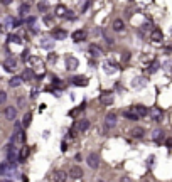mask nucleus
<instances>
[{"instance_id": "nucleus-40", "label": "nucleus", "mask_w": 172, "mask_h": 182, "mask_svg": "<svg viewBox=\"0 0 172 182\" xmlns=\"http://www.w3.org/2000/svg\"><path fill=\"white\" fill-rule=\"evenodd\" d=\"M165 145H167L169 148H172V137H169V138L165 140Z\"/></svg>"}, {"instance_id": "nucleus-27", "label": "nucleus", "mask_w": 172, "mask_h": 182, "mask_svg": "<svg viewBox=\"0 0 172 182\" xmlns=\"http://www.w3.org/2000/svg\"><path fill=\"white\" fill-rule=\"evenodd\" d=\"M121 29H123V20H121V19H116V20L113 22V30L118 32V30H121Z\"/></svg>"}, {"instance_id": "nucleus-18", "label": "nucleus", "mask_w": 172, "mask_h": 182, "mask_svg": "<svg viewBox=\"0 0 172 182\" xmlns=\"http://www.w3.org/2000/svg\"><path fill=\"white\" fill-rule=\"evenodd\" d=\"M5 116H7V120H15V116H17V110H15L14 106H7Z\"/></svg>"}, {"instance_id": "nucleus-28", "label": "nucleus", "mask_w": 172, "mask_h": 182, "mask_svg": "<svg viewBox=\"0 0 172 182\" xmlns=\"http://www.w3.org/2000/svg\"><path fill=\"white\" fill-rule=\"evenodd\" d=\"M66 12H68V10H66V7H64V5H57V7H56V14L59 15V17H64V15H66Z\"/></svg>"}, {"instance_id": "nucleus-16", "label": "nucleus", "mask_w": 172, "mask_h": 182, "mask_svg": "<svg viewBox=\"0 0 172 182\" xmlns=\"http://www.w3.org/2000/svg\"><path fill=\"white\" fill-rule=\"evenodd\" d=\"M116 125V115L115 113H108L106 115V128H113Z\"/></svg>"}, {"instance_id": "nucleus-15", "label": "nucleus", "mask_w": 172, "mask_h": 182, "mask_svg": "<svg viewBox=\"0 0 172 182\" xmlns=\"http://www.w3.org/2000/svg\"><path fill=\"white\" fill-rule=\"evenodd\" d=\"M150 39L154 41V42H160V41L164 39L162 30H160V29H154V30H152V34H150Z\"/></svg>"}, {"instance_id": "nucleus-12", "label": "nucleus", "mask_w": 172, "mask_h": 182, "mask_svg": "<svg viewBox=\"0 0 172 182\" xmlns=\"http://www.w3.org/2000/svg\"><path fill=\"white\" fill-rule=\"evenodd\" d=\"M132 110H134L138 116H147V115H149L147 106H143V105H135V106H132Z\"/></svg>"}, {"instance_id": "nucleus-47", "label": "nucleus", "mask_w": 172, "mask_h": 182, "mask_svg": "<svg viewBox=\"0 0 172 182\" xmlns=\"http://www.w3.org/2000/svg\"><path fill=\"white\" fill-rule=\"evenodd\" d=\"M2 30H4V26H2V24H0V32H2Z\"/></svg>"}, {"instance_id": "nucleus-45", "label": "nucleus", "mask_w": 172, "mask_h": 182, "mask_svg": "<svg viewBox=\"0 0 172 182\" xmlns=\"http://www.w3.org/2000/svg\"><path fill=\"white\" fill-rule=\"evenodd\" d=\"M66 148H68V147H66V142H63V145H61V150H63V152H66Z\"/></svg>"}, {"instance_id": "nucleus-33", "label": "nucleus", "mask_w": 172, "mask_h": 182, "mask_svg": "<svg viewBox=\"0 0 172 182\" xmlns=\"http://www.w3.org/2000/svg\"><path fill=\"white\" fill-rule=\"evenodd\" d=\"M15 160H19V157H17V153L10 148V150H9V162H12V164H14Z\"/></svg>"}, {"instance_id": "nucleus-31", "label": "nucleus", "mask_w": 172, "mask_h": 182, "mask_svg": "<svg viewBox=\"0 0 172 182\" xmlns=\"http://www.w3.org/2000/svg\"><path fill=\"white\" fill-rule=\"evenodd\" d=\"M9 42H14V44H22V39L19 37V35L10 34V35H9Z\"/></svg>"}, {"instance_id": "nucleus-48", "label": "nucleus", "mask_w": 172, "mask_h": 182, "mask_svg": "<svg viewBox=\"0 0 172 182\" xmlns=\"http://www.w3.org/2000/svg\"><path fill=\"white\" fill-rule=\"evenodd\" d=\"M0 2H2V0H0Z\"/></svg>"}, {"instance_id": "nucleus-29", "label": "nucleus", "mask_w": 172, "mask_h": 182, "mask_svg": "<svg viewBox=\"0 0 172 182\" xmlns=\"http://www.w3.org/2000/svg\"><path fill=\"white\" fill-rule=\"evenodd\" d=\"M54 180H57V182H63V180H66V174L64 172H56L54 174Z\"/></svg>"}, {"instance_id": "nucleus-13", "label": "nucleus", "mask_w": 172, "mask_h": 182, "mask_svg": "<svg viewBox=\"0 0 172 182\" xmlns=\"http://www.w3.org/2000/svg\"><path fill=\"white\" fill-rule=\"evenodd\" d=\"M52 37L63 41V39H68V32L63 30V29H54V30H52Z\"/></svg>"}, {"instance_id": "nucleus-36", "label": "nucleus", "mask_w": 172, "mask_h": 182, "mask_svg": "<svg viewBox=\"0 0 172 182\" xmlns=\"http://www.w3.org/2000/svg\"><path fill=\"white\" fill-rule=\"evenodd\" d=\"M10 24H12V27H20L22 20L20 19H10Z\"/></svg>"}, {"instance_id": "nucleus-43", "label": "nucleus", "mask_w": 172, "mask_h": 182, "mask_svg": "<svg viewBox=\"0 0 172 182\" xmlns=\"http://www.w3.org/2000/svg\"><path fill=\"white\" fill-rule=\"evenodd\" d=\"M130 59V52H125L123 54V61H128Z\"/></svg>"}, {"instance_id": "nucleus-34", "label": "nucleus", "mask_w": 172, "mask_h": 182, "mask_svg": "<svg viewBox=\"0 0 172 182\" xmlns=\"http://www.w3.org/2000/svg\"><path fill=\"white\" fill-rule=\"evenodd\" d=\"M44 24L46 26H54V19L51 15H44Z\"/></svg>"}, {"instance_id": "nucleus-37", "label": "nucleus", "mask_w": 172, "mask_h": 182, "mask_svg": "<svg viewBox=\"0 0 172 182\" xmlns=\"http://www.w3.org/2000/svg\"><path fill=\"white\" fill-rule=\"evenodd\" d=\"M159 66H160V64H159V61H154L149 71H150V72H155V71H157V69H159Z\"/></svg>"}, {"instance_id": "nucleus-11", "label": "nucleus", "mask_w": 172, "mask_h": 182, "mask_svg": "<svg viewBox=\"0 0 172 182\" xmlns=\"http://www.w3.org/2000/svg\"><path fill=\"white\" fill-rule=\"evenodd\" d=\"M41 47H44V49H52V47H54V37H42L41 39Z\"/></svg>"}, {"instance_id": "nucleus-32", "label": "nucleus", "mask_w": 172, "mask_h": 182, "mask_svg": "<svg viewBox=\"0 0 172 182\" xmlns=\"http://www.w3.org/2000/svg\"><path fill=\"white\" fill-rule=\"evenodd\" d=\"M30 120H32V113H26V115H24V122H22V123H24V127H29Z\"/></svg>"}, {"instance_id": "nucleus-7", "label": "nucleus", "mask_w": 172, "mask_h": 182, "mask_svg": "<svg viewBox=\"0 0 172 182\" xmlns=\"http://www.w3.org/2000/svg\"><path fill=\"white\" fill-rule=\"evenodd\" d=\"M83 169L81 167H78V165H74V167H71V169H69V177L71 179H81L83 177Z\"/></svg>"}, {"instance_id": "nucleus-3", "label": "nucleus", "mask_w": 172, "mask_h": 182, "mask_svg": "<svg viewBox=\"0 0 172 182\" xmlns=\"http://www.w3.org/2000/svg\"><path fill=\"white\" fill-rule=\"evenodd\" d=\"M100 103L105 106H110L113 103V94L112 91H103V93L100 94Z\"/></svg>"}, {"instance_id": "nucleus-22", "label": "nucleus", "mask_w": 172, "mask_h": 182, "mask_svg": "<svg viewBox=\"0 0 172 182\" xmlns=\"http://www.w3.org/2000/svg\"><path fill=\"white\" fill-rule=\"evenodd\" d=\"M14 142H17V143H24L26 142V133L19 128L17 133H15V137H14Z\"/></svg>"}, {"instance_id": "nucleus-24", "label": "nucleus", "mask_w": 172, "mask_h": 182, "mask_svg": "<svg viewBox=\"0 0 172 182\" xmlns=\"http://www.w3.org/2000/svg\"><path fill=\"white\" fill-rule=\"evenodd\" d=\"M22 81H24V79H22V76H14L12 79L9 81V85L12 86V88H17V86L22 85Z\"/></svg>"}, {"instance_id": "nucleus-25", "label": "nucleus", "mask_w": 172, "mask_h": 182, "mask_svg": "<svg viewBox=\"0 0 172 182\" xmlns=\"http://www.w3.org/2000/svg\"><path fill=\"white\" fill-rule=\"evenodd\" d=\"M27 157H29V148H27V147H22L20 153H19V162H26Z\"/></svg>"}, {"instance_id": "nucleus-30", "label": "nucleus", "mask_w": 172, "mask_h": 182, "mask_svg": "<svg viewBox=\"0 0 172 182\" xmlns=\"http://www.w3.org/2000/svg\"><path fill=\"white\" fill-rule=\"evenodd\" d=\"M37 9L41 10V12H48V10H49V4H48V2H39Z\"/></svg>"}, {"instance_id": "nucleus-23", "label": "nucleus", "mask_w": 172, "mask_h": 182, "mask_svg": "<svg viewBox=\"0 0 172 182\" xmlns=\"http://www.w3.org/2000/svg\"><path fill=\"white\" fill-rule=\"evenodd\" d=\"M132 133V137H135V138H142L143 135H145V130L143 128H140V127H135L134 130L130 131Z\"/></svg>"}, {"instance_id": "nucleus-17", "label": "nucleus", "mask_w": 172, "mask_h": 182, "mask_svg": "<svg viewBox=\"0 0 172 182\" xmlns=\"http://www.w3.org/2000/svg\"><path fill=\"white\" fill-rule=\"evenodd\" d=\"M74 128H76L78 131H86L88 128H90V122H88V120H81V122L76 123V127Z\"/></svg>"}, {"instance_id": "nucleus-10", "label": "nucleus", "mask_w": 172, "mask_h": 182, "mask_svg": "<svg viewBox=\"0 0 172 182\" xmlns=\"http://www.w3.org/2000/svg\"><path fill=\"white\" fill-rule=\"evenodd\" d=\"M71 37L74 42H83V41H86V30H74Z\"/></svg>"}, {"instance_id": "nucleus-20", "label": "nucleus", "mask_w": 172, "mask_h": 182, "mask_svg": "<svg viewBox=\"0 0 172 182\" xmlns=\"http://www.w3.org/2000/svg\"><path fill=\"white\" fill-rule=\"evenodd\" d=\"M35 78V72H34V69H26V71H24V74H22V79L24 81H32Z\"/></svg>"}, {"instance_id": "nucleus-21", "label": "nucleus", "mask_w": 172, "mask_h": 182, "mask_svg": "<svg viewBox=\"0 0 172 182\" xmlns=\"http://www.w3.org/2000/svg\"><path fill=\"white\" fill-rule=\"evenodd\" d=\"M101 47L98 46V44H91L90 46V54L91 56H95V57H98V56H101Z\"/></svg>"}, {"instance_id": "nucleus-1", "label": "nucleus", "mask_w": 172, "mask_h": 182, "mask_svg": "<svg viewBox=\"0 0 172 182\" xmlns=\"http://www.w3.org/2000/svg\"><path fill=\"white\" fill-rule=\"evenodd\" d=\"M27 61H29V64H32L34 66V69H37V72H41V76H42L44 72H46V66H44V61L41 59V57H35V56H32V57H27Z\"/></svg>"}, {"instance_id": "nucleus-9", "label": "nucleus", "mask_w": 172, "mask_h": 182, "mask_svg": "<svg viewBox=\"0 0 172 182\" xmlns=\"http://www.w3.org/2000/svg\"><path fill=\"white\" fill-rule=\"evenodd\" d=\"M86 162H88V165H90L91 169H98V165H100V159H98L96 153H90Z\"/></svg>"}, {"instance_id": "nucleus-19", "label": "nucleus", "mask_w": 172, "mask_h": 182, "mask_svg": "<svg viewBox=\"0 0 172 182\" xmlns=\"http://www.w3.org/2000/svg\"><path fill=\"white\" fill-rule=\"evenodd\" d=\"M145 85H147L145 78H135V79L132 81V88H143Z\"/></svg>"}, {"instance_id": "nucleus-2", "label": "nucleus", "mask_w": 172, "mask_h": 182, "mask_svg": "<svg viewBox=\"0 0 172 182\" xmlns=\"http://www.w3.org/2000/svg\"><path fill=\"white\" fill-rule=\"evenodd\" d=\"M14 172H15V165L12 162L0 164V175H14Z\"/></svg>"}, {"instance_id": "nucleus-46", "label": "nucleus", "mask_w": 172, "mask_h": 182, "mask_svg": "<svg viewBox=\"0 0 172 182\" xmlns=\"http://www.w3.org/2000/svg\"><path fill=\"white\" fill-rule=\"evenodd\" d=\"M2 2H4V4H5V5H9V4H10V2H12V0H2Z\"/></svg>"}, {"instance_id": "nucleus-41", "label": "nucleus", "mask_w": 172, "mask_h": 182, "mask_svg": "<svg viewBox=\"0 0 172 182\" xmlns=\"http://www.w3.org/2000/svg\"><path fill=\"white\" fill-rule=\"evenodd\" d=\"M34 22H35V17H29V19H27V24H29V26H32Z\"/></svg>"}, {"instance_id": "nucleus-38", "label": "nucleus", "mask_w": 172, "mask_h": 182, "mask_svg": "<svg viewBox=\"0 0 172 182\" xmlns=\"http://www.w3.org/2000/svg\"><path fill=\"white\" fill-rule=\"evenodd\" d=\"M152 138H154V140H160V138H162V131H160V130H155L154 133H152Z\"/></svg>"}, {"instance_id": "nucleus-44", "label": "nucleus", "mask_w": 172, "mask_h": 182, "mask_svg": "<svg viewBox=\"0 0 172 182\" xmlns=\"http://www.w3.org/2000/svg\"><path fill=\"white\" fill-rule=\"evenodd\" d=\"M49 59H51V61H56L57 56H56V54H49Z\"/></svg>"}, {"instance_id": "nucleus-39", "label": "nucleus", "mask_w": 172, "mask_h": 182, "mask_svg": "<svg viewBox=\"0 0 172 182\" xmlns=\"http://www.w3.org/2000/svg\"><path fill=\"white\" fill-rule=\"evenodd\" d=\"M5 101H7V93H5V91H0V105L5 103Z\"/></svg>"}, {"instance_id": "nucleus-42", "label": "nucleus", "mask_w": 172, "mask_h": 182, "mask_svg": "<svg viewBox=\"0 0 172 182\" xmlns=\"http://www.w3.org/2000/svg\"><path fill=\"white\" fill-rule=\"evenodd\" d=\"M27 57H29V51H24V54H22V59L27 61Z\"/></svg>"}, {"instance_id": "nucleus-5", "label": "nucleus", "mask_w": 172, "mask_h": 182, "mask_svg": "<svg viewBox=\"0 0 172 182\" xmlns=\"http://www.w3.org/2000/svg\"><path fill=\"white\" fill-rule=\"evenodd\" d=\"M78 66H79V61H78L76 57H73V56L66 57V69H68V71H76Z\"/></svg>"}, {"instance_id": "nucleus-8", "label": "nucleus", "mask_w": 172, "mask_h": 182, "mask_svg": "<svg viewBox=\"0 0 172 182\" xmlns=\"http://www.w3.org/2000/svg\"><path fill=\"white\" fill-rule=\"evenodd\" d=\"M149 113H150V116H152V120L154 122H162V116H164V113H162V110L160 108H152V110H149Z\"/></svg>"}, {"instance_id": "nucleus-14", "label": "nucleus", "mask_w": 172, "mask_h": 182, "mask_svg": "<svg viewBox=\"0 0 172 182\" xmlns=\"http://www.w3.org/2000/svg\"><path fill=\"white\" fill-rule=\"evenodd\" d=\"M88 83H90V81H88V78H84V76H74L73 78V85L74 86H86Z\"/></svg>"}, {"instance_id": "nucleus-26", "label": "nucleus", "mask_w": 172, "mask_h": 182, "mask_svg": "<svg viewBox=\"0 0 172 182\" xmlns=\"http://www.w3.org/2000/svg\"><path fill=\"white\" fill-rule=\"evenodd\" d=\"M123 116H125V118H128V120H138V118H140L134 110H132V111H123Z\"/></svg>"}, {"instance_id": "nucleus-4", "label": "nucleus", "mask_w": 172, "mask_h": 182, "mask_svg": "<svg viewBox=\"0 0 172 182\" xmlns=\"http://www.w3.org/2000/svg\"><path fill=\"white\" fill-rule=\"evenodd\" d=\"M4 69L9 71V72H14L17 69V61L14 59V57H7V59L4 61Z\"/></svg>"}, {"instance_id": "nucleus-35", "label": "nucleus", "mask_w": 172, "mask_h": 182, "mask_svg": "<svg viewBox=\"0 0 172 182\" xmlns=\"http://www.w3.org/2000/svg\"><path fill=\"white\" fill-rule=\"evenodd\" d=\"M19 12H20V15H26L27 12H29V5H20V9H19Z\"/></svg>"}, {"instance_id": "nucleus-6", "label": "nucleus", "mask_w": 172, "mask_h": 182, "mask_svg": "<svg viewBox=\"0 0 172 182\" xmlns=\"http://www.w3.org/2000/svg\"><path fill=\"white\" fill-rule=\"evenodd\" d=\"M103 71L106 72V74H113V72L118 71V66H116L113 61H105L103 63Z\"/></svg>"}]
</instances>
